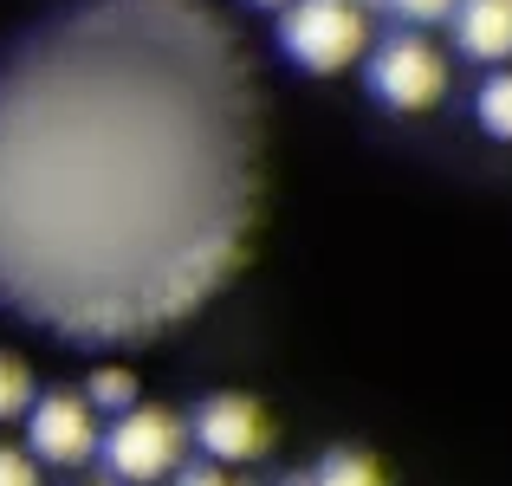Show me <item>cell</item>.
Returning a JSON list of instances; mask_svg holds the SVG:
<instances>
[{
  "mask_svg": "<svg viewBox=\"0 0 512 486\" xmlns=\"http://www.w3.org/2000/svg\"><path fill=\"white\" fill-rule=\"evenodd\" d=\"M279 52L299 72L331 78L370 52V20L357 0H286L279 7Z\"/></svg>",
  "mask_w": 512,
  "mask_h": 486,
  "instance_id": "1",
  "label": "cell"
},
{
  "mask_svg": "<svg viewBox=\"0 0 512 486\" xmlns=\"http://www.w3.org/2000/svg\"><path fill=\"white\" fill-rule=\"evenodd\" d=\"M182 448H188V422L156 402H130L124 415H111V428H98V454L104 474L124 480V486H156L182 467Z\"/></svg>",
  "mask_w": 512,
  "mask_h": 486,
  "instance_id": "2",
  "label": "cell"
},
{
  "mask_svg": "<svg viewBox=\"0 0 512 486\" xmlns=\"http://www.w3.org/2000/svg\"><path fill=\"white\" fill-rule=\"evenodd\" d=\"M363 85H370V98L383 104V111L422 117L448 98V52L428 46L422 33H389L383 46L370 52V65H363Z\"/></svg>",
  "mask_w": 512,
  "mask_h": 486,
  "instance_id": "3",
  "label": "cell"
},
{
  "mask_svg": "<svg viewBox=\"0 0 512 486\" xmlns=\"http://www.w3.org/2000/svg\"><path fill=\"white\" fill-rule=\"evenodd\" d=\"M188 435H195V448L208 454V461L247 467V461H260V454H273V415H266V402L240 396V389H221V396H208L188 415Z\"/></svg>",
  "mask_w": 512,
  "mask_h": 486,
  "instance_id": "4",
  "label": "cell"
},
{
  "mask_svg": "<svg viewBox=\"0 0 512 486\" xmlns=\"http://www.w3.org/2000/svg\"><path fill=\"white\" fill-rule=\"evenodd\" d=\"M26 454L39 467H85L98 454V409L85 396H33L26 402Z\"/></svg>",
  "mask_w": 512,
  "mask_h": 486,
  "instance_id": "5",
  "label": "cell"
},
{
  "mask_svg": "<svg viewBox=\"0 0 512 486\" xmlns=\"http://www.w3.org/2000/svg\"><path fill=\"white\" fill-rule=\"evenodd\" d=\"M454 52L474 65L512 59V0H454Z\"/></svg>",
  "mask_w": 512,
  "mask_h": 486,
  "instance_id": "6",
  "label": "cell"
},
{
  "mask_svg": "<svg viewBox=\"0 0 512 486\" xmlns=\"http://www.w3.org/2000/svg\"><path fill=\"white\" fill-rule=\"evenodd\" d=\"M312 486H389V474L376 467V454H363V448H331L325 461L312 467Z\"/></svg>",
  "mask_w": 512,
  "mask_h": 486,
  "instance_id": "7",
  "label": "cell"
},
{
  "mask_svg": "<svg viewBox=\"0 0 512 486\" xmlns=\"http://www.w3.org/2000/svg\"><path fill=\"white\" fill-rule=\"evenodd\" d=\"M474 117L487 137L512 143V72H487V85L474 91Z\"/></svg>",
  "mask_w": 512,
  "mask_h": 486,
  "instance_id": "8",
  "label": "cell"
},
{
  "mask_svg": "<svg viewBox=\"0 0 512 486\" xmlns=\"http://www.w3.org/2000/svg\"><path fill=\"white\" fill-rule=\"evenodd\" d=\"M85 402L98 415H124L130 402H137V376L124 370V363H104V370H91V383H85Z\"/></svg>",
  "mask_w": 512,
  "mask_h": 486,
  "instance_id": "9",
  "label": "cell"
},
{
  "mask_svg": "<svg viewBox=\"0 0 512 486\" xmlns=\"http://www.w3.org/2000/svg\"><path fill=\"white\" fill-rule=\"evenodd\" d=\"M26 402H33V370L13 350H0V422H20Z\"/></svg>",
  "mask_w": 512,
  "mask_h": 486,
  "instance_id": "10",
  "label": "cell"
},
{
  "mask_svg": "<svg viewBox=\"0 0 512 486\" xmlns=\"http://www.w3.org/2000/svg\"><path fill=\"white\" fill-rule=\"evenodd\" d=\"M0 486H39V461L13 441H0Z\"/></svg>",
  "mask_w": 512,
  "mask_h": 486,
  "instance_id": "11",
  "label": "cell"
},
{
  "mask_svg": "<svg viewBox=\"0 0 512 486\" xmlns=\"http://www.w3.org/2000/svg\"><path fill=\"white\" fill-rule=\"evenodd\" d=\"M396 20H409V26H435V20H448L454 13V0H383Z\"/></svg>",
  "mask_w": 512,
  "mask_h": 486,
  "instance_id": "12",
  "label": "cell"
},
{
  "mask_svg": "<svg viewBox=\"0 0 512 486\" xmlns=\"http://www.w3.org/2000/svg\"><path fill=\"white\" fill-rule=\"evenodd\" d=\"M169 486H240V480L227 474L221 461H208V467H175V474H169Z\"/></svg>",
  "mask_w": 512,
  "mask_h": 486,
  "instance_id": "13",
  "label": "cell"
},
{
  "mask_svg": "<svg viewBox=\"0 0 512 486\" xmlns=\"http://www.w3.org/2000/svg\"><path fill=\"white\" fill-rule=\"evenodd\" d=\"M279 486H312V474H286V480H279Z\"/></svg>",
  "mask_w": 512,
  "mask_h": 486,
  "instance_id": "14",
  "label": "cell"
},
{
  "mask_svg": "<svg viewBox=\"0 0 512 486\" xmlns=\"http://www.w3.org/2000/svg\"><path fill=\"white\" fill-rule=\"evenodd\" d=\"M247 7H286V0H247Z\"/></svg>",
  "mask_w": 512,
  "mask_h": 486,
  "instance_id": "15",
  "label": "cell"
},
{
  "mask_svg": "<svg viewBox=\"0 0 512 486\" xmlns=\"http://www.w3.org/2000/svg\"><path fill=\"white\" fill-rule=\"evenodd\" d=\"M357 7H383V0H357Z\"/></svg>",
  "mask_w": 512,
  "mask_h": 486,
  "instance_id": "16",
  "label": "cell"
}]
</instances>
